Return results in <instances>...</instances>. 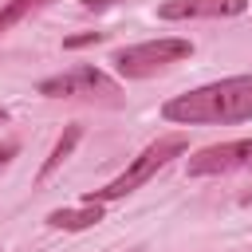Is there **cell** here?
<instances>
[{
    "mask_svg": "<svg viewBox=\"0 0 252 252\" xmlns=\"http://www.w3.org/2000/svg\"><path fill=\"white\" fill-rule=\"evenodd\" d=\"M35 91L47 94V98H63V94H118L114 79H106L98 67H71L67 75L43 79Z\"/></svg>",
    "mask_w": 252,
    "mask_h": 252,
    "instance_id": "5",
    "label": "cell"
},
{
    "mask_svg": "<svg viewBox=\"0 0 252 252\" xmlns=\"http://www.w3.org/2000/svg\"><path fill=\"white\" fill-rule=\"evenodd\" d=\"M4 122H8V114H4V110H0V126H4Z\"/></svg>",
    "mask_w": 252,
    "mask_h": 252,
    "instance_id": "13",
    "label": "cell"
},
{
    "mask_svg": "<svg viewBox=\"0 0 252 252\" xmlns=\"http://www.w3.org/2000/svg\"><path fill=\"white\" fill-rule=\"evenodd\" d=\"M161 114L169 122L181 126H201V122H244L252 118V75H232L209 87H197L189 94H177L161 106Z\"/></svg>",
    "mask_w": 252,
    "mask_h": 252,
    "instance_id": "1",
    "label": "cell"
},
{
    "mask_svg": "<svg viewBox=\"0 0 252 252\" xmlns=\"http://www.w3.org/2000/svg\"><path fill=\"white\" fill-rule=\"evenodd\" d=\"M189 150V142L181 138V134H169V138H158L154 146H146L138 158H134V165L122 173V177H114L110 185H102V189H91L87 193V201H98V205H106V201H118V197H126V193H134L138 185H146L161 165H169L173 158H181Z\"/></svg>",
    "mask_w": 252,
    "mask_h": 252,
    "instance_id": "2",
    "label": "cell"
},
{
    "mask_svg": "<svg viewBox=\"0 0 252 252\" xmlns=\"http://www.w3.org/2000/svg\"><path fill=\"white\" fill-rule=\"evenodd\" d=\"M248 0H165L158 8L161 20H189V16H240Z\"/></svg>",
    "mask_w": 252,
    "mask_h": 252,
    "instance_id": "6",
    "label": "cell"
},
{
    "mask_svg": "<svg viewBox=\"0 0 252 252\" xmlns=\"http://www.w3.org/2000/svg\"><path fill=\"white\" fill-rule=\"evenodd\" d=\"M102 220V205L98 201H83V209H55L47 217L51 228H67V232H79V228H91Z\"/></svg>",
    "mask_w": 252,
    "mask_h": 252,
    "instance_id": "7",
    "label": "cell"
},
{
    "mask_svg": "<svg viewBox=\"0 0 252 252\" xmlns=\"http://www.w3.org/2000/svg\"><path fill=\"white\" fill-rule=\"evenodd\" d=\"M79 134H83L79 126H67V130L59 134V142H55V150H51V158H47V161L39 165V181H43V177H51V173H55V169H59V165H63V161L71 158V150L79 146Z\"/></svg>",
    "mask_w": 252,
    "mask_h": 252,
    "instance_id": "8",
    "label": "cell"
},
{
    "mask_svg": "<svg viewBox=\"0 0 252 252\" xmlns=\"http://www.w3.org/2000/svg\"><path fill=\"white\" fill-rule=\"evenodd\" d=\"M252 165V138L224 142V146H205L189 158V177H209V173H228Z\"/></svg>",
    "mask_w": 252,
    "mask_h": 252,
    "instance_id": "4",
    "label": "cell"
},
{
    "mask_svg": "<svg viewBox=\"0 0 252 252\" xmlns=\"http://www.w3.org/2000/svg\"><path fill=\"white\" fill-rule=\"evenodd\" d=\"M83 4H87V8H91V12H102V8H110V4H114V0H83Z\"/></svg>",
    "mask_w": 252,
    "mask_h": 252,
    "instance_id": "11",
    "label": "cell"
},
{
    "mask_svg": "<svg viewBox=\"0 0 252 252\" xmlns=\"http://www.w3.org/2000/svg\"><path fill=\"white\" fill-rule=\"evenodd\" d=\"M47 0H8L4 8H0V35L8 32V28H16L24 16H32L35 8H43Z\"/></svg>",
    "mask_w": 252,
    "mask_h": 252,
    "instance_id": "9",
    "label": "cell"
},
{
    "mask_svg": "<svg viewBox=\"0 0 252 252\" xmlns=\"http://www.w3.org/2000/svg\"><path fill=\"white\" fill-rule=\"evenodd\" d=\"M102 39V32H79V35H67L63 39V47L67 51H75V47H87V43H98Z\"/></svg>",
    "mask_w": 252,
    "mask_h": 252,
    "instance_id": "10",
    "label": "cell"
},
{
    "mask_svg": "<svg viewBox=\"0 0 252 252\" xmlns=\"http://www.w3.org/2000/svg\"><path fill=\"white\" fill-rule=\"evenodd\" d=\"M12 154H16V142H8V146H0V161H8Z\"/></svg>",
    "mask_w": 252,
    "mask_h": 252,
    "instance_id": "12",
    "label": "cell"
},
{
    "mask_svg": "<svg viewBox=\"0 0 252 252\" xmlns=\"http://www.w3.org/2000/svg\"><path fill=\"white\" fill-rule=\"evenodd\" d=\"M193 51L189 39H177V35H161V39H146V43H130V47H118L114 51V71L126 75V79H146L154 75L158 67L165 63H177Z\"/></svg>",
    "mask_w": 252,
    "mask_h": 252,
    "instance_id": "3",
    "label": "cell"
}]
</instances>
